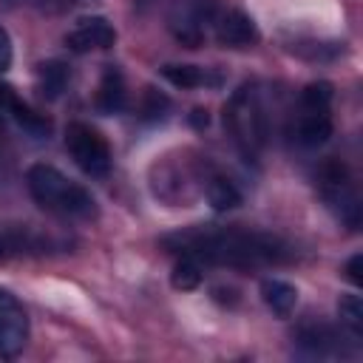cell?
I'll use <instances>...</instances> for the list:
<instances>
[{
    "label": "cell",
    "instance_id": "6da1fadb",
    "mask_svg": "<svg viewBox=\"0 0 363 363\" xmlns=\"http://www.w3.org/2000/svg\"><path fill=\"white\" fill-rule=\"evenodd\" d=\"M162 244L170 252L190 255L201 267H230V269H258V267H272L284 264L289 258V247L269 233L258 230H241V227H196L184 233L164 235Z\"/></svg>",
    "mask_w": 363,
    "mask_h": 363
},
{
    "label": "cell",
    "instance_id": "3957f363",
    "mask_svg": "<svg viewBox=\"0 0 363 363\" xmlns=\"http://www.w3.org/2000/svg\"><path fill=\"white\" fill-rule=\"evenodd\" d=\"M224 125L233 130L238 147L247 156H255L267 142V113L255 88H238L224 105Z\"/></svg>",
    "mask_w": 363,
    "mask_h": 363
},
{
    "label": "cell",
    "instance_id": "9c48e42d",
    "mask_svg": "<svg viewBox=\"0 0 363 363\" xmlns=\"http://www.w3.org/2000/svg\"><path fill=\"white\" fill-rule=\"evenodd\" d=\"M213 34H216V40H218L221 45H227V48H250V45H255V43L261 40V34H258L252 17H247V14L238 11V9L221 11V14L216 17V23H213Z\"/></svg>",
    "mask_w": 363,
    "mask_h": 363
},
{
    "label": "cell",
    "instance_id": "603a6c76",
    "mask_svg": "<svg viewBox=\"0 0 363 363\" xmlns=\"http://www.w3.org/2000/svg\"><path fill=\"white\" fill-rule=\"evenodd\" d=\"M31 6H40V9H51V11H60V9H71L77 3H91V0H26Z\"/></svg>",
    "mask_w": 363,
    "mask_h": 363
},
{
    "label": "cell",
    "instance_id": "d4e9b609",
    "mask_svg": "<svg viewBox=\"0 0 363 363\" xmlns=\"http://www.w3.org/2000/svg\"><path fill=\"white\" fill-rule=\"evenodd\" d=\"M0 136H3V119H0Z\"/></svg>",
    "mask_w": 363,
    "mask_h": 363
},
{
    "label": "cell",
    "instance_id": "d6986e66",
    "mask_svg": "<svg viewBox=\"0 0 363 363\" xmlns=\"http://www.w3.org/2000/svg\"><path fill=\"white\" fill-rule=\"evenodd\" d=\"M337 312H340L343 326L354 337H360L363 335V301H360V295H343L337 303Z\"/></svg>",
    "mask_w": 363,
    "mask_h": 363
},
{
    "label": "cell",
    "instance_id": "cb8c5ba5",
    "mask_svg": "<svg viewBox=\"0 0 363 363\" xmlns=\"http://www.w3.org/2000/svg\"><path fill=\"white\" fill-rule=\"evenodd\" d=\"M193 125H196V128H201V125H207V111H201V108H196V111H193Z\"/></svg>",
    "mask_w": 363,
    "mask_h": 363
},
{
    "label": "cell",
    "instance_id": "277c9868",
    "mask_svg": "<svg viewBox=\"0 0 363 363\" xmlns=\"http://www.w3.org/2000/svg\"><path fill=\"white\" fill-rule=\"evenodd\" d=\"M65 147L82 173L105 176L111 170V147L96 128L85 122H71L65 128Z\"/></svg>",
    "mask_w": 363,
    "mask_h": 363
},
{
    "label": "cell",
    "instance_id": "8fae6325",
    "mask_svg": "<svg viewBox=\"0 0 363 363\" xmlns=\"http://www.w3.org/2000/svg\"><path fill=\"white\" fill-rule=\"evenodd\" d=\"M0 113H9L28 136H34V139H45L48 133H51V122L45 119V116H40V113H34L20 96H17V91L11 88V85H6V82H0Z\"/></svg>",
    "mask_w": 363,
    "mask_h": 363
},
{
    "label": "cell",
    "instance_id": "7a4b0ae2",
    "mask_svg": "<svg viewBox=\"0 0 363 363\" xmlns=\"http://www.w3.org/2000/svg\"><path fill=\"white\" fill-rule=\"evenodd\" d=\"M26 184H28L31 199L48 213L68 216V218H94L96 216L94 196L51 164H43V162L31 164L26 173Z\"/></svg>",
    "mask_w": 363,
    "mask_h": 363
},
{
    "label": "cell",
    "instance_id": "ba28073f",
    "mask_svg": "<svg viewBox=\"0 0 363 363\" xmlns=\"http://www.w3.org/2000/svg\"><path fill=\"white\" fill-rule=\"evenodd\" d=\"M113 43H116V28L111 26L108 17H99V14L77 20V26L65 34V45L74 54H85L94 48H111Z\"/></svg>",
    "mask_w": 363,
    "mask_h": 363
},
{
    "label": "cell",
    "instance_id": "7402d4cb",
    "mask_svg": "<svg viewBox=\"0 0 363 363\" xmlns=\"http://www.w3.org/2000/svg\"><path fill=\"white\" fill-rule=\"evenodd\" d=\"M360 267H363V255L360 252H354L349 261H346V278L354 284V286H360L363 284V275H360Z\"/></svg>",
    "mask_w": 363,
    "mask_h": 363
},
{
    "label": "cell",
    "instance_id": "ffe728a7",
    "mask_svg": "<svg viewBox=\"0 0 363 363\" xmlns=\"http://www.w3.org/2000/svg\"><path fill=\"white\" fill-rule=\"evenodd\" d=\"M170 102H167V96H162L159 91H153V88H147V94H145V108H142V113L147 116V119H159L162 113H164V108H167Z\"/></svg>",
    "mask_w": 363,
    "mask_h": 363
},
{
    "label": "cell",
    "instance_id": "ac0fdd59",
    "mask_svg": "<svg viewBox=\"0 0 363 363\" xmlns=\"http://www.w3.org/2000/svg\"><path fill=\"white\" fill-rule=\"evenodd\" d=\"M170 284H173L176 289H182V292L196 289V286L201 284V264H199L196 258H190V255H182V258L176 261L173 272H170Z\"/></svg>",
    "mask_w": 363,
    "mask_h": 363
},
{
    "label": "cell",
    "instance_id": "30bf717a",
    "mask_svg": "<svg viewBox=\"0 0 363 363\" xmlns=\"http://www.w3.org/2000/svg\"><path fill=\"white\" fill-rule=\"evenodd\" d=\"M332 136V113L329 108H306L298 105V116L292 125V139L303 147H320Z\"/></svg>",
    "mask_w": 363,
    "mask_h": 363
},
{
    "label": "cell",
    "instance_id": "4fadbf2b",
    "mask_svg": "<svg viewBox=\"0 0 363 363\" xmlns=\"http://www.w3.org/2000/svg\"><path fill=\"white\" fill-rule=\"evenodd\" d=\"M96 108L99 113H119L125 108V77L116 65H108L99 79L96 91Z\"/></svg>",
    "mask_w": 363,
    "mask_h": 363
},
{
    "label": "cell",
    "instance_id": "e0dca14e",
    "mask_svg": "<svg viewBox=\"0 0 363 363\" xmlns=\"http://www.w3.org/2000/svg\"><path fill=\"white\" fill-rule=\"evenodd\" d=\"M207 201H210L213 210L227 213V210H235V207L241 204V193H238V187H235L230 179L213 176V179L207 182Z\"/></svg>",
    "mask_w": 363,
    "mask_h": 363
},
{
    "label": "cell",
    "instance_id": "5b68a950",
    "mask_svg": "<svg viewBox=\"0 0 363 363\" xmlns=\"http://www.w3.org/2000/svg\"><path fill=\"white\" fill-rule=\"evenodd\" d=\"M218 14H221L218 0H179L170 11L167 23L179 43L196 48L204 43V37L213 28Z\"/></svg>",
    "mask_w": 363,
    "mask_h": 363
},
{
    "label": "cell",
    "instance_id": "2e32d148",
    "mask_svg": "<svg viewBox=\"0 0 363 363\" xmlns=\"http://www.w3.org/2000/svg\"><path fill=\"white\" fill-rule=\"evenodd\" d=\"M68 85V65L60 60H48L37 65V91L45 99H57Z\"/></svg>",
    "mask_w": 363,
    "mask_h": 363
},
{
    "label": "cell",
    "instance_id": "8992f818",
    "mask_svg": "<svg viewBox=\"0 0 363 363\" xmlns=\"http://www.w3.org/2000/svg\"><path fill=\"white\" fill-rule=\"evenodd\" d=\"M320 187H323V199L326 204L337 213V218L346 224V227H357L360 224V199L352 187V179L346 173L343 164L337 162H329L320 173Z\"/></svg>",
    "mask_w": 363,
    "mask_h": 363
},
{
    "label": "cell",
    "instance_id": "9a60e30c",
    "mask_svg": "<svg viewBox=\"0 0 363 363\" xmlns=\"http://www.w3.org/2000/svg\"><path fill=\"white\" fill-rule=\"evenodd\" d=\"M162 77L170 85H176V88H199V85H210V82L216 85L218 82V77H210L207 68L187 65V62H170V65H164L162 68Z\"/></svg>",
    "mask_w": 363,
    "mask_h": 363
},
{
    "label": "cell",
    "instance_id": "5bb4252c",
    "mask_svg": "<svg viewBox=\"0 0 363 363\" xmlns=\"http://www.w3.org/2000/svg\"><path fill=\"white\" fill-rule=\"evenodd\" d=\"M261 298H264V303H267L278 318H286V315H292V309H295V303H298V289H295L289 281L267 278V281H261Z\"/></svg>",
    "mask_w": 363,
    "mask_h": 363
},
{
    "label": "cell",
    "instance_id": "7c38bea8",
    "mask_svg": "<svg viewBox=\"0 0 363 363\" xmlns=\"http://www.w3.org/2000/svg\"><path fill=\"white\" fill-rule=\"evenodd\" d=\"M45 247H48L45 238L26 227H3L0 230V261H9L23 252H43Z\"/></svg>",
    "mask_w": 363,
    "mask_h": 363
},
{
    "label": "cell",
    "instance_id": "44dd1931",
    "mask_svg": "<svg viewBox=\"0 0 363 363\" xmlns=\"http://www.w3.org/2000/svg\"><path fill=\"white\" fill-rule=\"evenodd\" d=\"M11 57H14V51H11V37H9V31L0 26V74L9 71Z\"/></svg>",
    "mask_w": 363,
    "mask_h": 363
},
{
    "label": "cell",
    "instance_id": "52a82bcc",
    "mask_svg": "<svg viewBox=\"0 0 363 363\" xmlns=\"http://www.w3.org/2000/svg\"><path fill=\"white\" fill-rule=\"evenodd\" d=\"M28 340V315L23 303L0 289V357H17Z\"/></svg>",
    "mask_w": 363,
    "mask_h": 363
}]
</instances>
